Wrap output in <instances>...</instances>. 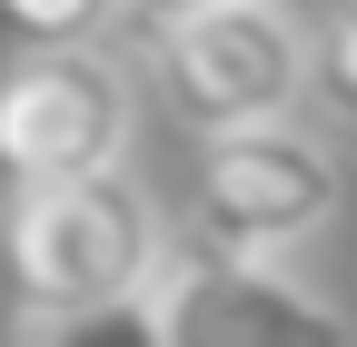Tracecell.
<instances>
[{
  "label": "cell",
  "mask_w": 357,
  "mask_h": 347,
  "mask_svg": "<svg viewBox=\"0 0 357 347\" xmlns=\"http://www.w3.org/2000/svg\"><path fill=\"white\" fill-rule=\"evenodd\" d=\"M159 248H169V208L149 199V179L129 159L0 189V278H10V308L139 298Z\"/></svg>",
  "instance_id": "obj_1"
},
{
  "label": "cell",
  "mask_w": 357,
  "mask_h": 347,
  "mask_svg": "<svg viewBox=\"0 0 357 347\" xmlns=\"http://www.w3.org/2000/svg\"><path fill=\"white\" fill-rule=\"evenodd\" d=\"M189 199H178V238L199 248H238V258H298L337 229L347 208V159L328 149V129L307 109L278 119H238L189 139Z\"/></svg>",
  "instance_id": "obj_2"
},
{
  "label": "cell",
  "mask_w": 357,
  "mask_h": 347,
  "mask_svg": "<svg viewBox=\"0 0 357 347\" xmlns=\"http://www.w3.org/2000/svg\"><path fill=\"white\" fill-rule=\"evenodd\" d=\"M129 30H139V60H129L139 70V109H159L178 139L278 119L307 90L288 0H189V10H149Z\"/></svg>",
  "instance_id": "obj_3"
},
{
  "label": "cell",
  "mask_w": 357,
  "mask_h": 347,
  "mask_svg": "<svg viewBox=\"0 0 357 347\" xmlns=\"http://www.w3.org/2000/svg\"><path fill=\"white\" fill-rule=\"evenodd\" d=\"M139 149V70L109 40H40L0 60V189L70 179Z\"/></svg>",
  "instance_id": "obj_4"
},
{
  "label": "cell",
  "mask_w": 357,
  "mask_h": 347,
  "mask_svg": "<svg viewBox=\"0 0 357 347\" xmlns=\"http://www.w3.org/2000/svg\"><path fill=\"white\" fill-rule=\"evenodd\" d=\"M139 298H149L159 347H357V318L328 288H307L288 258L199 248L178 229H169Z\"/></svg>",
  "instance_id": "obj_5"
},
{
  "label": "cell",
  "mask_w": 357,
  "mask_h": 347,
  "mask_svg": "<svg viewBox=\"0 0 357 347\" xmlns=\"http://www.w3.org/2000/svg\"><path fill=\"white\" fill-rule=\"evenodd\" d=\"M298 70H307L298 109L318 119V129H357V0L298 10Z\"/></svg>",
  "instance_id": "obj_6"
},
{
  "label": "cell",
  "mask_w": 357,
  "mask_h": 347,
  "mask_svg": "<svg viewBox=\"0 0 357 347\" xmlns=\"http://www.w3.org/2000/svg\"><path fill=\"white\" fill-rule=\"evenodd\" d=\"M10 347H159L149 298H100V308H20Z\"/></svg>",
  "instance_id": "obj_7"
},
{
  "label": "cell",
  "mask_w": 357,
  "mask_h": 347,
  "mask_svg": "<svg viewBox=\"0 0 357 347\" xmlns=\"http://www.w3.org/2000/svg\"><path fill=\"white\" fill-rule=\"evenodd\" d=\"M0 30H10V50H40V40H109L119 0H0Z\"/></svg>",
  "instance_id": "obj_8"
},
{
  "label": "cell",
  "mask_w": 357,
  "mask_h": 347,
  "mask_svg": "<svg viewBox=\"0 0 357 347\" xmlns=\"http://www.w3.org/2000/svg\"><path fill=\"white\" fill-rule=\"evenodd\" d=\"M149 10H189V0H119V20H149Z\"/></svg>",
  "instance_id": "obj_9"
}]
</instances>
